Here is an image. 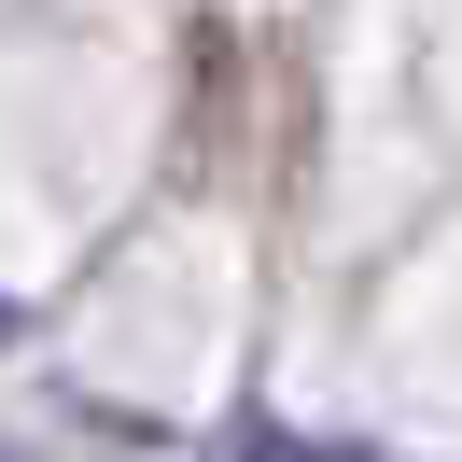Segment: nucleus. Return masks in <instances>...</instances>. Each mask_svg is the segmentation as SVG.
<instances>
[{"instance_id":"f257e3e1","label":"nucleus","mask_w":462,"mask_h":462,"mask_svg":"<svg viewBox=\"0 0 462 462\" xmlns=\"http://www.w3.org/2000/svg\"><path fill=\"white\" fill-rule=\"evenodd\" d=\"M197 462H378V448H350V434H294V420H266V406H238Z\"/></svg>"}]
</instances>
